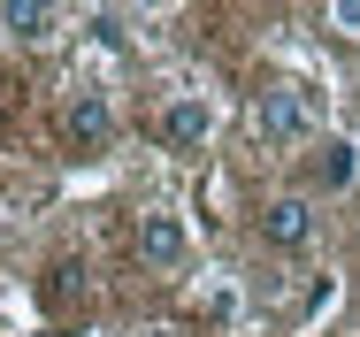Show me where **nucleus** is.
Instances as JSON below:
<instances>
[{"mask_svg":"<svg viewBox=\"0 0 360 337\" xmlns=\"http://www.w3.org/2000/svg\"><path fill=\"white\" fill-rule=\"evenodd\" d=\"M0 23H8L15 39H46V31H54L62 15H54L46 0H8V8H0Z\"/></svg>","mask_w":360,"mask_h":337,"instance_id":"0eeeda50","label":"nucleus"},{"mask_svg":"<svg viewBox=\"0 0 360 337\" xmlns=\"http://www.w3.org/2000/svg\"><path fill=\"white\" fill-rule=\"evenodd\" d=\"M108 131H115L108 100H100V92H77V100H70V138H77V146H108Z\"/></svg>","mask_w":360,"mask_h":337,"instance_id":"423d86ee","label":"nucleus"},{"mask_svg":"<svg viewBox=\"0 0 360 337\" xmlns=\"http://www.w3.org/2000/svg\"><path fill=\"white\" fill-rule=\"evenodd\" d=\"M330 31H345V39H360V0H330Z\"/></svg>","mask_w":360,"mask_h":337,"instance_id":"6e6552de","label":"nucleus"},{"mask_svg":"<svg viewBox=\"0 0 360 337\" xmlns=\"http://www.w3.org/2000/svg\"><path fill=\"white\" fill-rule=\"evenodd\" d=\"M307 177H314V192H345V184H360V146H353V138H322L314 161H307Z\"/></svg>","mask_w":360,"mask_h":337,"instance_id":"39448f33","label":"nucleus"},{"mask_svg":"<svg viewBox=\"0 0 360 337\" xmlns=\"http://www.w3.org/2000/svg\"><path fill=\"white\" fill-rule=\"evenodd\" d=\"M314 230H322V222H314V200H307V192H284V200L261 207V238H269L276 253H307Z\"/></svg>","mask_w":360,"mask_h":337,"instance_id":"f03ea898","label":"nucleus"},{"mask_svg":"<svg viewBox=\"0 0 360 337\" xmlns=\"http://www.w3.org/2000/svg\"><path fill=\"white\" fill-rule=\"evenodd\" d=\"M253 138H269V146L314 138V92H307V84H269V92L253 100Z\"/></svg>","mask_w":360,"mask_h":337,"instance_id":"f257e3e1","label":"nucleus"},{"mask_svg":"<svg viewBox=\"0 0 360 337\" xmlns=\"http://www.w3.org/2000/svg\"><path fill=\"white\" fill-rule=\"evenodd\" d=\"M207 131H215V108H207V100H192V92H176V100L153 115V138H161L169 153H192V146H207Z\"/></svg>","mask_w":360,"mask_h":337,"instance_id":"7ed1b4c3","label":"nucleus"},{"mask_svg":"<svg viewBox=\"0 0 360 337\" xmlns=\"http://www.w3.org/2000/svg\"><path fill=\"white\" fill-rule=\"evenodd\" d=\"M184 246H192V238H184V222H176L169 207L139 215V261H146V269H176V261H184Z\"/></svg>","mask_w":360,"mask_h":337,"instance_id":"20e7f679","label":"nucleus"}]
</instances>
